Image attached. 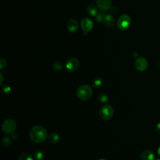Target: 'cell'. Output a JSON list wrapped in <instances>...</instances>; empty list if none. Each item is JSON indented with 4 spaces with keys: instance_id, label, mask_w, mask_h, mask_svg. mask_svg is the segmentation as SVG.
Masks as SVG:
<instances>
[{
    "instance_id": "6da1fadb",
    "label": "cell",
    "mask_w": 160,
    "mask_h": 160,
    "mask_svg": "<svg viewBox=\"0 0 160 160\" xmlns=\"http://www.w3.org/2000/svg\"><path fill=\"white\" fill-rule=\"evenodd\" d=\"M30 139L35 143H41L48 138L47 132L45 128L39 125L32 127L29 131Z\"/></svg>"
},
{
    "instance_id": "7a4b0ae2",
    "label": "cell",
    "mask_w": 160,
    "mask_h": 160,
    "mask_svg": "<svg viewBox=\"0 0 160 160\" xmlns=\"http://www.w3.org/2000/svg\"><path fill=\"white\" fill-rule=\"evenodd\" d=\"M92 92V89L90 86L88 84H83L78 88L76 91V95L81 100L86 101L91 98Z\"/></svg>"
},
{
    "instance_id": "3957f363",
    "label": "cell",
    "mask_w": 160,
    "mask_h": 160,
    "mask_svg": "<svg viewBox=\"0 0 160 160\" xmlns=\"http://www.w3.org/2000/svg\"><path fill=\"white\" fill-rule=\"evenodd\" d=\"M114 114V109L110 104H106L101 107L99 111V116L102 120L108 121L112 118Z\"/></svg>"
},
{
    "instance_id": "277c9868",
    "label": "cell",
    "mask_w": 160,
    "mask_h": 160,
    "mask_svg": "<svg viewBox=\"0 0 160 160\" xmlns=\"http://www.w3.org/2000/svg\"><path fill=\"white\" fill-rule=\"evenodd\" d=\"M16 129V122L12 119H7L2 124V130L7 134H11Z\"/></svg>"
},
{
    "instance_id": "5b68a950",
    "label": "cell",
    "mask_w": 160,
    "mask_h": 160,
    "mask_svg": "<svg viewBox=\"0 0 160 160\" xmlns=\"http://www.w3.org/2000/svg\"><path fill=\"white\" fill-rule=\"evenodd\" d=\"M131 20L129 15L124 14H122L117 21V26L121 31L127 30L131 25Z\"/></svg>"
},
{
    "instance_id": "8992f818",
    "label": "cell",
    "mask_w": 160,
    "mask_h": 160,
    "mask_svg": "<svg viewBox=\"0 0 160 160\" xmlns=\"http://www.w3.org/2000/svg\"><path fill=\"white\" fill-rule=\"evenodd\" d=\"M79 66V62L78 59L71 58L68 59L65 63L66 69L69 72H74L76 71Z\"/></svg>"
},
{
    "instance_id": "52a82bcc",
    "label": "cell",
    "mask_w": 160,
    "mask_h": 160,
    "mask_svg": "<svg viewBox=\"0 0 160 160\" xmlns=\"http://www.w3.org/2000/svg\"><path fill=\"white\" fill-rule=\"evenodd\" d=\"M148 61L143 57L138 58L134 62V66L136 69L139 71H144L148 68Z\"/></svg>"
},
{
    "instance_id": "ba28073f",
    "label": "cell",
    "mask_w": 160,
    "mask_h": 160,
    "mask_svg": "<svg viewBox=\"0 0 160 160\" xmlns=\"http://www.w3.org/2000/svg\"><path fill=\"white\" fill-rule=\"evenodd\" d=\"M98 8L102 11H107L111 8V0H96Z\"/></svg>"
},
{
    "instance_id": "9c48e42d",
    "label": "cell",
    "mask_w": 160,
    "mask_h": 160,
    "mask_svg": "<svg viewBox=\"0 0 160 160\" xmlns=\"http://www.w3.org/2000/svg\"><path fill=\"white\" fill-rule=\"evenodd\" d=\"M81 26L82 29L85 32H89L92 30L93 28V22L91 19L88 18H83L81 22Z\"/></svg>"
},
{
    "instance_id": "30bf717a",
    "label": "cell",
    "mask_w": 160,
    "mask_h": 160,
    "mask_svg": "<svg viewBox=\"0 0 160 160\" xmlns=\"http://www.w3.org/2000/svg\"><path fill=\"white\" fill-rule=\"evenodd\" d=\"M66 25H67L68 29L69 30V31H70L71 32L77 31V30L78 29V28H79V25H78L77 21L74 19H71L68 20Z\"/></svg>"
},
{
    "instance_id": "8fae6325",
    "label": "cell",
    "mask_w": 160,
    "mask_h": 160,
    "mask_svg": "<svg viewBox=\"0 0 160 160\" xmlns=\"http://www.w3.org/2000/svg\"><path fill=\"white\" fill-rule=\"evenodd\" d=\"M154 154L151 150H144L140 154V158L142 160H153L154 159Z\"/></svg>"
},
{
    "instance_id": "7c38bea8",
    "label": "cell",
    "mask_w": 160,
    "mask_h": 160,
    "mask_svg": "<svg viewBox=\"0 0 160 160\" xmlns=\"http://www.w3.org/2000/svg\"><path fill=\"white\" fill-rule=\"evenodd\" d=\"M103 22L106 26L112 27L114 26V24L115 23V19L112 15L106 14V15H105Z\"/></svg>"
},
{
    "instance_id": "4fadbf2b",
    "label": "cell",
    "mask_w": 160,
    "mask_h": 160,
    "mask_svg": "<svg viewBox=\"0 0 160 160\" xmlns=\"http://www.w3.org/2000/svg\"><path fill=\"white\" fill-rule=\"evenodd\" d=\"M48 139L50 143L56 144L58 142L59 139V137L58 134L55 132H51L48 136Z\"/></svg>"
},
{
    "instance_id": "5bb4252c",
    "label": "cell",
    "mask_w": 160,
    "mask_h": 160,
    "mask_svg": "<svg viewBox=\"0 0 160 160\" xmlns=\"http://www.w3.org/2000/svg\"><path fill=\"white\" fill-rule=\"evenodd\" d=\"M88 12L92 16H96L98 14V8L94 4H89L88 6Z\"/></svg>"
},
{
    "instance_id": "9a60e30c",
    "label": "cell",
    "mask_w": 160,
    "mask_h": 160,
    "mask_svg": "<svg viewBox=\"0 0 160 160\" xmlns=\"http://www.w3.org/2000/svg\"><path fill=\"white\" fill-rule=\"evenodd\" d=\"M11 143V139L9 136L4 137L1 141V145L3 148H8Z\"/></svg>"
},
{
    "instance_id": "2e32d148",
    "label": "cell",
    "mask_w": 160,
    "mask_h": 160,
    "mask_svg": "<svg viewBox=\"0 0 160 160\" xmlns=\"http://www.w3.org/2000/svg\"><path fill=\"white\" fill-rule=\"evenodd\" d=\"M32 156L29 153L24 152L19 155L18 158V160H34Z\"/></svg>"
},
{
    "instance_id": "e0dca14e",
    "label": "cell",
    "mask_w": 160,
    "mask_h": 160,
    "mask_svg": "<svg viewBox=\"0 0 160 160\" xmlns=\"http://www.w3.org/2000/svg\"><path fill=\"white\" fill-rule=\"evenodd\" d=\"M98 101L99 102H101V103H106L108 101V98L107 96V95L104 93H101L98 95Z\"/></svg>"
},
{
    "instance_id": "ac0fdd59",
    "label": "cell",
    "mask_w": 160,
    "mask_h": 160,
    "mask_svg": "<svg viewBox=\"0 0 160 160\" xmlns=\"http://www.w3.org/2000/svg\"><path fill=\"white\" fill-rule=\"evenodd\" d=\"M44 153L41 151H36L34 154V158L36 160H41L44 158Z\"/></svg>"
},
{
    "instance_id": "d6986e66",
    "label": "cell",
    "mask_w": 160,
    "mask_h": 160,
    "mask_svg": "<svg viewBox=\"0 0 160 160\" xmlns=\"http://www.w3.org/2000/svg\"><path fill=\"white\" fill-rule=\"evenodd\" d=\"M53 69L56 71H60L63 68V65L61 62H56L53 64Z\"/></svg>"
},
{
    "instance_id": "ffe728a7",
    "label": "cell",
    "mask_w": 160,
    "mask_h": 160,
    "mask_svg": "<svg viewBox=\"0 0 160 160\" xmlns=\"http://www.w3.org/2000/svg\"><path fill=\"white\" fill-rule=\"evenodd\" d=\"M104 17H105V14L102 12H98V14L96 15L95 19L98 22H102L104 21Z\"/></svg>"
},
{
    "instance_id": "44dd1931",
    "label": "cell",
    "mask_w": 160,
    "mask_h": 160,
    "mask_svg": "<svg viewBox=\"0 0 160 160\" xmlns=\"http://www.w3.org/2000/svg\"><path fill=\"white\" fill-rule=\"evenodd\" d=\"M102 83V79L101 78H97L94 79V81L93 82V86L96 88H98L101 86Z\"/></svg>"
},
{
    "instance_id": "7402d4cb",
    "label": "cell",
    "mask_w": 160,
    "mask_h": 160,
    "mask_svg": "<svg viewBox=\"0 0 160 160\" xmlns=\"http://www.w3.org/2000/svg\"><path fill=\"white\" fill-rule=\"evenodd\" d=\"M6 66V61L5 59L1 58L0 59V69H2L3 68H4Z\"/></svg>"
},
{
    "instance_id": "603a6c76",
    "label": "cell",
    "mask_w": 160,
    "mask_h": 160,
    "mask_svg": "<svg viewBox=\"0 0 160 160\" xmlns=\"http://www.w3.org/2000/svg\"><path fill=\"white\" fill-rule=\"evenodd\" d=\"M2 91L4 92V93H9L10 91H11V88L9 86H8V85H4L3 87H2Z\"/></svg>"
},
{
    "instance_id": "cb8c5ba5",
    "label": "cell",
    "mask_w": 160,
    "mask_h": 160,
    "mask_svg": "<svg viewBox=\"0 0 160 160\" xmlns=\"http://www.w3.org/2000/svg\"><path fill=\"white\" fill-rule=\"evenodd\" d=\"M156 131L158 134H160V122H159L156 126Z\"/></svg>"
},
{
    "instance_id": "d4e9b609",
    "label": "cell",
    "mask_w": 160,
    "mask_h": 160,
    "mask_svg": "<svg viewBox=\"0 0 160 160\" xmlns=\"http://www.w3.org/2000/svg\"><path fill=\"white\" fill-rule=\"evenodd\" d=\"M18 138V134L16 132H14L13 133L11 134V138L12 139H16Z\"/></svg>"
},
{
    "instance_id": "484cf974",
    "label": "cell",
    "mask_w": 160,
    "mask_h": 160,
    "mask_svg": "<svg viewBox=\"0 0 160 160\" xmlns=\"http://www.w3.org/2000/svg\"><path fill=\"white\" fill-rule=\"evenodd\" d=\"M0 76H1V82H0V84L1 85L2 83V80H3V76H2V74L1 72L0 73Z\"/></svg>"
},
{
    "instance_id": "4316f807",
    "label": "cell",
    "mask_w": 160,
    "mask_h": 160,
    "mask_svg": "<svg viewBox=\"0 0 160 160\" xmlns=\"http://www.w3.org/2000/svg\"><path fill=\"white\" fill-rule=\"evenodd\" d=\"M157 152H158V154L159 155V156L160 157V146L158 148V149H157Z\"/></svg>"
},
{
    "instance_id": "83f0119b",
    "label": "cell",
    "mask_w": 160,
    "mask_h": 160,
    "mask_svg": "<svg viewBox=\"0 0 160 160\" xmlns=\"http://www.w3.org/2000/svg\"><path fill=\"white\" fill-rule=\"evenodd\" d=\"M98 160H106V159H103V158H102V159H98Z\"/></svg>"
},
{
    "instance_id": "f1b7e54d",
    "label": "cell",
    "mask_w": 160,
    "mask_h": 160,
    "mask_svg": "<svg viewBox=\"0 0 160 160\" xmlns=\"http://www.w3.org/2000/svg\"><path fill=\"white\" fill-rule=\"evenodd\" d=\"M156 160H160V158H159V159H156Z\"/></svg>"
}]
</instances>
